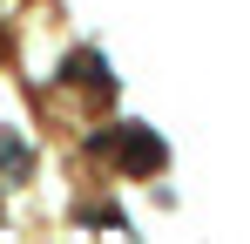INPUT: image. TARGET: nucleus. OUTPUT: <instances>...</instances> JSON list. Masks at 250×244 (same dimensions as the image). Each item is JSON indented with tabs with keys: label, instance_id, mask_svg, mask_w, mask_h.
Wrapping results in <instances>:
<instances>
[{
	"label": "nucleus",
	"instance_id": "f257e3e1",
	"mask_svg": "<svg viewBox=\"0 0 250 244\" xmlns=\"http://www.w3.org/2000/svg\"><path fill=\"white\" fill-rule=\"evenodd\" d=\"M88 156H108L122 176H163L169 143L156 129H142V122H115V129H95L88 136Z\"/></svg>",
	"mask_w": 250,
	"mask_h": 244
},
{
	"label": "nucleus",
	"instance_id": "7ed1b4c3",
	"mask_svg": "<svg viewBox=\"0 0 250 244\" xmlns=\"http://www.w3.org/2000/svg\"><path fill=\"white\" fill-rule=\"evenodd\" d=\"M0 48H7V41H0Z\"/></svg>",
	"mask_w": 250,
	"mask_h": 244
},
{
	"label": "nucleus",
	"instance_id": "f03ea898",
	"mask_svg": "<svg viewBox=\"0 0 250 244\" xmlns=\"http://www.w3.org/2000/svg\"><path fill=\"white\" fill-rule=\"evenodd\" d=\"M0 170H7V176H21V170H27V149H21V136H0Z\"/></svg>",
	"mask_w": 250,
	"mask_h": 244
}]
</instances>
